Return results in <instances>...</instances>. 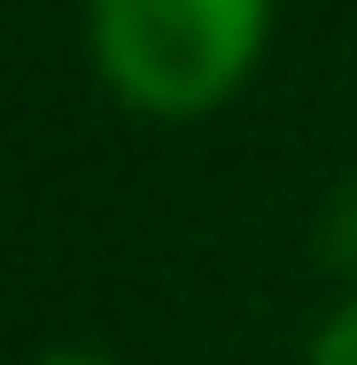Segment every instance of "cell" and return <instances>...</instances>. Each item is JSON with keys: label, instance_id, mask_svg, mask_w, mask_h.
<instances>
[{"label": "cell", "instance_id": "6da1fadb", "mask_svg": "<svg viewBox=\"0 0 357 365\" xmlns=\"http://www.w3.org/2000/svg\"><path fill=\"white\" fill-rule=\"evenodd\" d=\"M272 0H93V63L140 117H202L264 55Z\"/></svg>", "mask_w": 357, "mask_h": 365}, {"label": "cell", "instance_id": "7a4b0ae2", "mask_svg": "<svg viewBox=\"0 0 357 365\" xmlns=\"http://www.w3.org/2000/svg\"><path fill=\"white\" fill-rule=\"evenodd\" d=\"M311 257H319L334 280L357 288V171L326 195V210H319V225H311Z\"/></svg>", "mask_w": 357, "mask_h": 365}, {"label": "cell", "instance_id": "3957f363", "mask_svg": "<svg viewBox=\"0 0 357 365\" xmlns=\"http://www.w3.org/2000/svg\"><path fill=\"white\" fill-rule=\"evenodd\" d=\"M311 365H357V295L311 334Z\"/></svg>", "mask_w": 357, "mask_h": 365}, {"label": "cell", "instance_id": "277c9868", "mask_svg": "<svg viewBox=\"0 0 357 365\" xmlns=\"http://www.w3.org/2000/svg\"><path fill=\"white\" fill-rule=\"evenodd\" d=\"M39 365H109V358H93V350H47Z\"/></svg>", "mask_w": 357, "mask_h": 365}]
</instances>
